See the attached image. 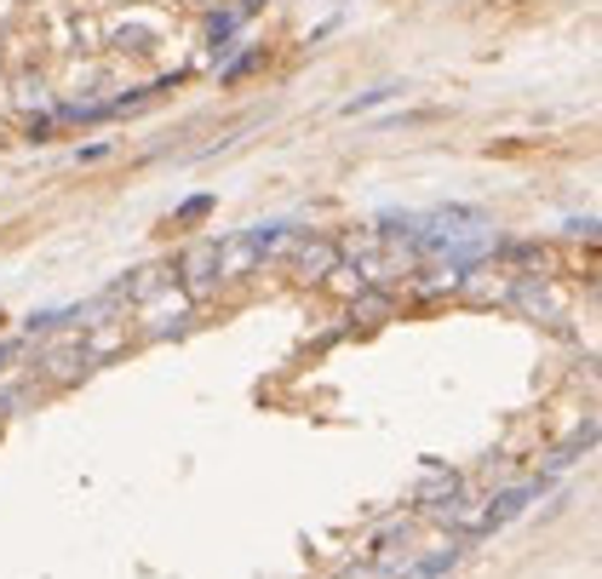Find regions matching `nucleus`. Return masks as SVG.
Returning a JSON list of instances; mask_svg holds the SVG:
<instances>
[{"label":"nucleus","instance_id":"1","mask_svg":"<svg viewBox=\"0 0 602 579\" xmlns=\"http://www.w3.org/2000/svg\"><path fill=\"white\" fill-rule=\"evenodd\" d=\"M293 270H298V282H328V275L344 264V247L328 241V236H293Z\"/></svg>","mask_w":602,"mask_h":579},{"label":"nucleus","instance_id":"2","mask_svg":"<svg viewBox=\"0 0 602 579\" xmlns=\"http://www.w3.org/2000/svg\"><path fill=\"white\" fill-rule=\"evenodd\" d=\"M179 275H184V298H207V293H213V282H218V236H213V241L184 247Z\"/></svg>","mask_w":602,"mask_h":579},{"label":"nucleus","instance_id":"3","mask_svg":"<svg viewBox=\"0 0 602 579\" xmlns=\"http://www.w3.org/2000/svg\"><path fill=\"white\" fill-rule=\"evenodd\" d=\"M41 367H46V379H53V385H69L75 373H87V344H81V339H64V344L46 350Z\"/></svg>","mask_w":602,"mask_h":579},{"label":"nucleus","instance_id":"4","mask_svg":"<svg viewBox=\"0 0 602 579\" xmlns=\"http://www.w3.org/2000/svg\"><path fill=\"white\" fill-rule=\"evenodd\" d=\"M156 41H161V23H115L110 30V46H121V53H156Z\"/></svg>","mask_w":602,"mask_h":579},{"label":"nucleus","instance_id":"5","mask_svg":"<svg viewBox=\"0 0 602 579\" xmlns=\"http://www.w3.org/2000/svg\"><path fill=\"white\" fill-rule=\"evenodd\" d=\"M454 493H459V476L454 470H431L419 483V506H436V499H454Z\"/></svg>","mask_w":602,"mask_h":579},{"label":"nucleus","instance_id":"6","mask_svg":"<svg viewBox=\"0 0 602 579\" xmlns=\"http://www.w3.org/2000/svg\"><path fill=\"white\" fill-rule=\"evenodd\" d=\"M236 23H241V18H236L230 7H218V12L207 18V46H213V53H230V35H236Z\"/></svg>","mask_w":602,"mask_h":579},{"label":"nucleus","instance_id":"7","mask_svg":"<svg viewBox=\"0 0 602 579\" xmlns=\"http://www.w3.org/2000/svg\"><path fill=\"white\" fill-rule=\"evenodd\" d=\"M350 316H356V321H379V316H390V298L385 293H356V298H350Z\"/></svg>","mask_w":602,"mask_h":579},{"label":"nucleus","instance_id":"8","mask_svg":"<svg viewBox=\"0 0 602 579\" xmlns=\"http://www.w3.org/2000/svg\"><path fill=\"white\" fill-rule=\"evenodd\" d=\"M12 98H18V104H35V110L46 115V81H41V75H18V81H12Z\"/></svg>","mask_w":602,"mask_h":579},{"label":"nucleus","instance_id":"9","mask_svg":"<svg viewBox=\"0 0 602 579\" xmlns=\"http://www.w3.org/2000/svg\"><path fill=\"white\" fill-rule=\"evenodd\" d=\"M390 98H401V87H373V92H362V98H350V104H344V115H367V110L390 104Z\"/></svg>","mask_w":602,"mask_h":579},{"label":"nucleus","instance_id":"10","mask_svg":"<svg viewBox=\"0 0 602 579\" xmlns=\"http://www.w3.org/2000/svg\"><path fill=\"white\" fill-rule=\"evenodd\" d=\"M259 64H264V53H259V46H253V53H241V58H230V64H224V75H218V81H224V87H236L241 75H253Z\"/></svg>","mask_w":602,"mask_h":579},{"label":"nucleus","instance_id":"11","mask_svg":"<svg viewBox=\"0 0 602 579\" xmlns=\"http://www.w3.org/2000/svg\"><path fill=\"white\" fill-rule=\"evenodd\" d=\"M213 213V195H190L184 207H179V224H195V218H207Z\"/></svg>","mask_w":602,"mask_h":579},{"label":"nucleus","instance_id":"12","mask_svg":"<svg viewBox=\"0 0 602 579\" xmlns=\"http://www.w3.org/2000/svg\"><path fill=\"white\" fill-rule=\"evenodd\" d=\"M53 127H58V121H53V110H46V115H35V121H30V138H35V144H46V138H53Z\"/></svg>","mask_w":602,"mask_h":579},{"label":"nucleus","instance_id":"13","mask_svg":"<svg viewBox=\"0 0 602 579\" xmlns=\"http://www.w3.org/2000/svg\"><path fill=\"white\" fill-rule=\"evenodd\" d=\"M104 156H110V144H87V149H81V156H75V161H87V167H92V161H104Z\"/></svg>","mask_w":602,"mask_h":579},{"label":"nucleus","instance_id":"14","mask_svg":"<svg viewBox=\"0 0 602 579\" xmlns=\"http://www.w3.org/2000/svg\"><path fill=\"white\" fill-rule=\"evenodd\" d=\"M259 7H264V0H241V7H236V18H253Z\"/></svg>","mask_w":602,"mask_h":579},{"label":"nucleus","instance_id":"15","mask_svg":"<svg viewBox=\"0 0 602 579\" xmlns=\"http://www.w3.org/2000/svg\"><path fill=\"white\" fill-rule=\"evenodd\" d=\"M190 7H224V0H190Z\"/></svg>","mask_w":602,"mask_h":579},{"label":"nucleus","instance_id":"16","mask_svg":"<svg viewBox=\"0 0 602 579\" xmlns=\"http://www.w3.org/2000/svg\"><path fill=\"white\" fill-rule=\"evenodd\" d=\"M0 35H7V30H0Z\"/></svg>","mask_w":602,"mask_h":579}]
</instances>
